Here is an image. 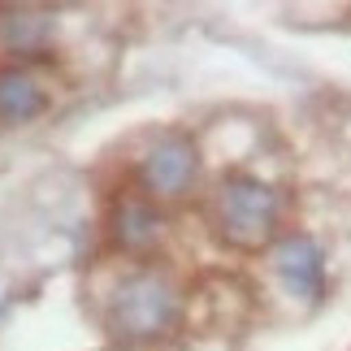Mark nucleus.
I'll return each mask as SVG.
<instances>
[{
    "label": "nucleus",
    "instance_id": "20e7f679",
    "mask_svg": "<svg viewBox=\"0 0 351 351\" xmlns=\"http://www.w3.org/2000/svg\"><path fill=\"white\" fill-rule=\"evenodd\" d=\"M195 169H199L195 143L186 139V134H165V139L143 156L139 178H143L147 191H156V195H182L186 186H191Z\"/></svg>",
    "mask_w": 351,
    "mask_h": 351
},
{
    "label": "nucleus",
    "instance_id": "f03ea898",
    "mask_svg": "<svg viewBox=\"0 0 351 351\" xmlns=\"http://www.w3.org/2000/svg\"><path fill=\"white\" fill-rule=\"evenodd\" d=\"M282 199L269 182L252 178V173H230L217 191V226L221 239L234 247H261L269 234L278 230Z\"/></svg>",
    "mask_w": 351,
    "mask_h": 351
},
{
    "label": "nucleus",
    "instance_id": "0eeeda50",
    "mask_svg": "<svg viewBox=\"0 0 351 351\" xmlns=\"http://www.w3.org/2000/svg\"><path fill=\"white\" fill-rule=\"evenodd\" d=\"M48 31H52V22L39 9H13L9 18L0 22V39H5V48L9 52H26V57H35V52L48 48Z\"/></svg>",
    "mask_w": 351,
    "mask_h": 351
},
{
    "label": "nucleus",
    "instance_id": "39448f33",
    "mask_svg": "<svg viewBox=\"0 0 351 351\" xmlns=\"http://www.w3.org/2000/svg\"><path fill=\"white\" fill-rule=\"evenodd\" d=\"M44 109H48V91L35 83V74L22 70V65H5L0 70V121L22 126V121H35Z\"/></svg>",
    "mask_w": 351,
    "mask_h": 351
},
{
    "label": "nucleus",
    "instance_id": "f257e3e1",
    "mask_svg": "<svg viewBox=\"0 0 351 351\" xmlns=\"http://www.w3.org/2000/svg\"><path fill=\"white\" fill-rule=\"evenodd\" d=\"M173 317H178V295L152 269H139V274L121 278V287L113 291V304H109L113 334L117 339H130V343L165 334L173 326Z\"/></svg>",
    "mask_w": 351,
    "mask_h": 351
},
{
    "label": "nucleus",
    "instance_id": "7ed1b4c3",
    "mask_svg": "<svg viewBox=\"0 0 351 351\" xmlns=\"http://www.w3.org/2000/svg\"><path fill=\"white\" fill-rule=\"evenodd\" d=\"M274 269L282 278V287L300 300L317 304L326 295V252L313 234H287L274 243Z\"/></svg>",
    "mask_w": 351,
    "mask_h": 351
},
{
    "label": "nucleus",
    "instance_id": "423d86ee",
    "mask_svg": "<svg viewBox=\"0 0 351 351\" xmlns=\"http://www.w3.org/2000/svg\"><path fill=\"white\" fill-rule=\"evenodd\" d=\"M113 234H117L121 247H130V252L152 247L156 234H160V217H156V208L147 204V199H121L117 213H113Z\"/></svg>",
    "mask_w": 351,
    "mask_h": 351
}]
</instances>
